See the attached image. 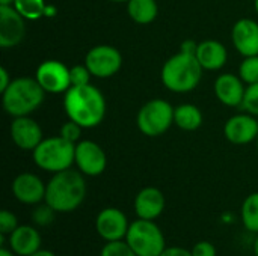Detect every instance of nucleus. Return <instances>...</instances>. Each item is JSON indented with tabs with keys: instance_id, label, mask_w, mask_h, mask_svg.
Listing matches in <instances>:
<instances>
[{
	"instance_id": "1",
	"label": "nucleus",
	"mask_w": 258,
	"mask_h": 256,
	"mask_svg": "<svg viewBox=\"0 0 258 256\" xmlns=\"http://www.w3.org/2000/svg\"><path fill=\"white\" fill-rule=\"evenodd\" d=\"M63 109L68 119L77 122L83 128H94L104 119L106 100L103 94L89 84L71 86L65 92Z\"/></svg>"
},
{
	"instance_id": "2",
	"label": "nucleus",
	"mask_w": 258,
	"mask_h": 256,
	"mask_svg": "<svg viewBox=\"0 0 258 256\" xmlns=\"http://www.w3.org/2000/svg\"><path fill=\"white\" fill-rule=\"evenodd\" d=\"M86 198L85 175L77 169H67L53 174L45 189V199L56 213H71L77 210Z\"/></svg>"
},
{
	"instance_id": "3",
	"label": "nucleus",
	"mask_w": 258,
	"mask_h": 256,
	"mask_svg": "<svg viewBox=\"0 0 258 256\" xmlns=\"http://www.w3.org/2000/svg\"><path fill=\"white\" fill-rule=\"evenodd\" d=\"M203 71L195 54L178 51L163 63L162 83L171 92L187 94L200 84Z\"/></svg>"
},
{
	"instance_id": "4",
	"label": "nucleus",
	"mask_w": 258,
	"mask_h": 256,
	"mask_svg": "<svg viewBox=\"0 0 258 256\" xmlns=\"http://www.w3.org/2000/svg\"><path fill=\"white\" fill-rule=\"evenodd\" d=\"M45 91L32 77H18L2 92V104L8 115L14 118L29 116L44 101Z\"/></svg>"
},
{
	"instance_id": "5",
	"label": "nucleus",
	"mask_w": 258,
	"mask_h": 256,
	"mask_svg": "<svg viewBox=\"0 0 258 256\" xmlns=\"http://www.w3.org/2000/svg\"><path fill=\"white\" fill-rule=\"evenodd\" d=\"M32 155L39 169L50 174H57L73 167L76 143L65 140L62 136L42 139V142L32 151Z\"/></svg>"
},
{
	"instance_id": "6",
	"label": "nucleus",
	"mask_w": 258,
	"mask_h": 256,
	"mask_svg": "<svg viewBox=\"0 0 258 256\" xmlns=\"http://www.w3.org/2000/svg\"><path fill=\"white\" fill-rule=\"evenodd\" d=\"M125 241L138 256H160L166 249L165 235L154 220L138 219L132 222Z\"/></svg>"
},
{
	"instance_id": "7",
	"label": "nucleus",
	"mask_w": 258,
	"mask_h": 256,
	"mask_svg": "<svg viewBox=\"0 0 258 256\" xmlns=\"http://www.w3.org/2000/svg\"><path fill=\"white\" fill-rule=\"evenodd\" d=\"M138 128L148 137L165 134L174 124V107L160 98L145 103L138 113Z\"/></svg>"
},
{
	"instance_id": "8",
	"label": "nucleus",
	"mask_w": 258,
	"mask_h": 256,
	"mask_svg": "<svg viewBox=\"0 0 258 256\" xmlns=\"http://www.w3.org/2000/svg\"><path fill=\"white\" fill-rule=\"evenodd\" d=\"M85 65L94 77L109 78L121 69L122 56L112 45H95L86 53Z\"/></svg>"
},
{
	"instance_id": "9",
	"label": "nucleus",
	"mask_w": 258,
	"mask_h": 256,
	"mask_svg": "<svg viewBox=\"0 0 258 256\" xmlns=\"http://www.w3.org/2000/svg\"><path fill=\"white\" fill-rule=\"evenodd\" d=\"M74 164L85 177H98L106 170L107 157L98 143L92 140H80L76 143Z\"/></svg>"
},
{
	"instance_id": "10",
	"label": "nucleus",
	"mask_w": 258,
	"mask_h": 256,
	"mask_svg": "<svg viewBox=\"0 0 258 256\" xmlns=\"http://www.w3.org/2000/svg\"><path fill=\"white\" fill-rule=\"evenodd\" d=\"M35 78L48 94H62L71 88L70 68L65 63L54 59L44 60L36 68Z\"/></svg>"
},
{
	"instance_id": "11",
	"label": "nucleus",
	"mask_w": 258,
	"mask_h": 256,
	"mask_svg": "<svg viewBox=\"0 0 258 256\" xmlns=\"http://www.w3.org/2000/svg\"><path fill=\"white\" fill-rule=\"evenodd\" d=\"M128 226H130V223H128L127 216L115 207H107V208L101 210L95 219L97 234L106 243L125 240Z\"/></svg>"
},
{
	"instance_id": "12",
	"label": "nucleus",
	"mask_w": 258,
	"mask_h": 256,
	"mask_svg": "<svg viewBox=\"0 0 258 256\" xmlns=\"http://www.w3.org/2000/svg\"><path fill=\"white\" fill-rule=\"evenodd\" d=\"M26 35V18L14 6L0 5V47L11 48L18 45Z\"/></svg>"
},
{
	"instance_id": "13",
	"label": "nucleus",
	"mask_w": 258,
	"mask_h": 256,
	"mask_svg": "<svg viewBox=\"0 0 258 256\" xmlns=\"http://www.w3.org/2000/svg\"><path fill=\"white\" fill-rule=\"evenodd\" d=\"M224 136L233 145H248L257 140L258 121L251 113L231 116L224 125Z\"/></svg>"
},
{
	"instance_id": "14",
	"label": "nucleus",
	"mask_w": 258,
	"mask_h": 256,
	"mask_svg": "<svg viewBox=\"0 0 258 256\" xmlns=\"http://www.w3.org/2000/svg\"><path fill=\"white\" fill-rule=\"evenodd\" d=\"M47 184L42 180L30 172H24L15 177L12 181V195L14 198L24 205H38L45 199Z\"/></svg>"
},
{
	"instance_id": "15",
	"label": "nucleus",
	"mask_w": 258,
	"mask_h": 256,
	"mask_svg": "<svg viewBox=\"0 0 258 256\" xmlns=\"http://www.w3.org/2000/svg\"><path fill=\"white\" fill-rule=\"evenodd\" d=\"M11 139L23 151H33L42 142V130L29 116L14 118L11 124Z\"/></svg>"
},
{
	"instance_id": "16",
	"label": "nucleus",
	"mask_w": 258,
	"mask_h": 256,
	"mask_svg": "<svg viewBox=\"0 0 258 256\" xmlns=\"http://www.w3.org/2000/svg\"><path fill=\"white\" fill-rule=\"evenodd\" d=\"M234 48L245 57L258 54V23L251 18L236 21L231 30Z\"/></svg>"
},
{
	"instance_id": "17",
	"label": "nucleus",
	"mask_w": 258,
	"mask_h": 256,
	"mask_svg": "<svg viewBox=\"0 0 258 256\" xmlns=\"http://www.w3.org/2000/svg\"><path fill=\"white\" fill-rule=\"evenodd\" d=\"M246 86L240 75L236 74H221L215 80V95L216 98L228 107H242L245 98Z\"/></svg>"
},
{
	"instance_id": "18",
	"label": "nucleus",
	"mask_w": 258,
	"mask_h": 256,
	"mask_svg": "<svg viewBox=\"0 0 258 256\" xmlns=\"http://www.w3.org/2000/svg\"><path fill=\"white\" fill-rule=\"evenodd\" d=\"M41 235L35 225H20L8 235V246L17 256H30L41 249Z\"/></svg>"
},
{
	"instance_id": "19",
	"label": "nucleus",
	"mask_w": 258,
	"mask_h": 256,
	"mask_svg": "<svg viewBox=\"0 0 258 256\" xmlns=\"http://www.w3.org/2000/svg\"><path fill=\"white\" fill-rule=\"evenodd\" d=\"M165 210V196L157 187H145L135 198V213L138 219L156 220Z\"/></svg>"
},
{
	"instance_id": "20",
	"label": "nucleus",
	"mask_w": 258,
	"mask_h": 256,
	"mask_svg": "<svg viewBox=\"0 0 258 256\" xmlns=\"http://www.w3.org/2000/svg\"><path fill=\"white\" fill-rule=\"evenodd\" d=\"M195 56L198 62L201 63L203 69L218 71L227 63L228 51L222 42L215 41V39H206L198 44Z\"/></svg>"
},
{
	"instance_id": "21",
	"label": "nucleus",
	"mask_w": 258,
	"mask_h": 256,
	"mask_svg": "<svg viewBox=\"0 0 258 256\" xmlns=\"http://www.w3.org/2000/svg\"><path fill=\"white\" fill-rule=\"evenodd\" d=\"M127 14L138 24H150L157 18L159 6L156 0H128Z\"/></svg>"
},
{
	"instance_id": "22",
	"label": "nucleus",
	"mask_w": 258,
	"mask_h": 256,
	"mask_svg": "<svg viewBox=\"0 0 258 256\" xmlns=\"http://www.w3.org/2000/svg\"><path fill=\"white\" fill-rule=\"evenodd\" d=\"M174 124L184 131H195L203 124V113L194 104H181L174 109Z\"/></svg>"
},
{
	"instance_id": "23",
	"label": "nucleus",
	"mask_w": 258,
	"mask_h": 256,
	"mask_svg": "<svg viewBox=\"0 0 258 256\" xmlns=\"http://www.w3.org/2000/svg\"><path fill=\"white\" fill-rule=\"evenodd\" d=\"M242 222L249 231L258 234V192L249 195L242 204Z\"/></svg>"
},
{
	"instance_id": "24",
	"label": "nucleus",
	"mask_w": 258,
	"mask_h": 256,
	"mask_svg": "<svg viewBox=\"0 0 258 256\" xmlns=\"http://www.w3.org/2000/svg\"><path fill=\"white\" fill-rule=\"evenodd\" d=\"M12 6L18 11V14L23 18L30 21L39 20L47 11L44 0H15Z\"/></svg>"
},
{
	"instance_id": "25",
	"label": "nucleus",
	"mask_w": 258,
	"mask_h": 256,
	"mask_svg": "<svg viewBox=\"0 0 258 256\" xmlns=\"http://www.w3.org/2000/svg\"><path fill=\"white\" fill-rule=\"evenodd\" d=\"M54 216H56V211L45 202V204H38L32 214H30V219H32V225L38 226V228H45V226H50L53 222H54Z\"/></svg>"
},
{
	"instance_id": "26",
	"label": "nucleus",
	"mask_w": 258,
	"mask_h": 256,
	"mask_svg": "<svg viewBox=\"0 0 258 256\" xmlns=\"http://www.w3.org/2000/svg\"><path fill=\"white\" fill-rule=\"evenodd\" d=\"M239 75L246 86L258 83V54L248 56L243 59V62L239 66Z\"/></svg>"
},
{
	"instance_id": "27",
	"label": "nucleus",
	"mask_w": 258,
	"mask_h": 256,
	"mask_svg": "<svg viewBox=\"0 0 258 256\" xmlns=\"http://www.w3.org/2000/svg\"><path fill=\"white\" fill-rule=\"evenodd\" d=\"M100 256H138L125 240L109 241L103 246Z\"/></svg>"
},
{
	"instance_id": "28",
	"label": "nucleus",
	"mask_w": 258,
	"mask_h": 256,
	"mask_svg": "<svg viewBox=\"0 0 258 256\" xmlns=\"http://www.w3.org/2000/svg\"><path fill=\"white\" fill-rule=\"evenodd\" d=\"M242 109L246 113H251L254 116H258V83L246 86V92H245V98H243V103H242Z\"/></svg>"
},
{
	"instance_id": "29",
	"label": "nucleus",
	"mask_w": 258,
	"mask_h": 256,
	"mask_svg": "<svg viewBox=\"0 0 258 256\" xmlns=\"http://www.w3.org/2000/svg\"><path fill=\"white\" fill-rule=\"evenodd\" d=\"M91 72L88 69V66L83 65H74L73 68H70V78H71V86H83V84H89V78H91Z\"/></svg>"
},
{
	"instance_id": "30",
	"label": "nucleus",
	"mask_w": 258,
	"mask_h": 256,
	"mask_svg": "<svg viewBox=\"0 0 258 256\" xmlns=\"http://www.w3.org/2000/svg\"><path fill=\"white\" fill-rule=\"evenodd\" d=\"M82 130H83L82 125H79L77 122H74V121L70 119L68 122H65V124L60 127L59 136H62L65 140H68V142H71V143H77V142L80 140Z\"/></svg>"
},
{
	"instance_id": "31",
	"label": "nucleus",
	"mask_w": 258,
	"mask_h": 256,
	"mask_svg": "<svg viewBox=\"0 0 258 256\" xmlns=\"http://www.w3.org/2000/svg\"><path fill=\"white\" fill-rule=\"evenodd\" d=\"M18 219L14 213L3 210L0 213V234L2 235H9L11 232H14L18 228Z\"/></svg>"
},
{
	"instance_id": "32",
	"label": "nucleus",
	"mask_w": 258,
	"mask_h": 256,
	"mask_svg": "<svg viewBox=\"0 0 258 256\" xmlns=\"http://www.w3.org/2000/svg\"><path fill=\"white\" fill-rule=\"evenodd\" d=\"M192 256H218V252L210 241H200L194 246Z\"/></svg>"
},
{
	"instance_id": "33",
	"label": "nucleus",
	"mask_w": 258,
	"mask_h": 256,
	"mask_svg": "<svg viewBox=\"0 0 258 256\" xmlns=\"http://www.w3.org/2000/svg\"><path fill=\"white\" fill-rule=\"evenodd\" d=\"M160 256H192V250L180 247V246H171V247H166L160 253Z\"/></svg>"
},
{
	"instance_id": "34",
	"label": "nucleus",
	"mask_w": 258,
	"mask_h": 256,
	"mask_svg": "<svg viewBox=\"0 0 258 256\" xmlns=\"http://www.w3.org/2000/svg\"><path fill=\"white\" fill-rule=\"evenodd\" d=\"M197 48H198V44L194 42V39H186V41L181 42L180 51L187 53V54H195L197 53Z\"/></svg>"
},
{
	"instance_id": "35",
	"label": "nucleus",
	"mask_w": 258,
	"mask_h": 256,
	"mask_svg": "<svg viewBox=\"0 0 258 256\" xmlns=\"http://www.w3.org/2000/svg\"><path fill=\"white\" fill-rule=\"evenodd\" d=\"M11 77H9V72L5 66L0 68V92H3L9 84H11Z\"/></svg>"
},
{
	"instance_id": "36",
	"label": "nucleus",
	"mask_w": 258,
	"mask_h": 256,
	"mask_svg": "<svg viewBox=\"0 0 258 256\" xmlns=\"http://www.w3.org/2000/svg\"><path fill=\"white\" fill-rule=\"evenodd\" d=\"M30 256H56L51 250H47V249H39L38 252H35L33 255Z\"/></svg>"
},
{
	"instance_id": "37",
	"label": "nucleus",
	"mask_w": 258,
	"mask_h": 256,
	"mask_svg": "<svg viewBox=\"0 0 258 256\" xmlns=\"http://www.w3.org/2000/svg\"><path fill=\"white\" fill-rule=\"evenodd\" d=\"M0 256H17L11 249H6V247H2L0 249Z\"/></svg>"
},
{
	"instance_id": "38",
	"label": "nucleus",
	"mask_w": 258,
	"mask_h": 256,
	"mask_svg": "<svg viewBox=\"0 0 258 256\" xmlns=\"http://www.w3.org/2000/svg\"><path fill=\"white\" fill-rule=\"evenodd\" d=\"M15 0H0V5L2 6H12Z\"/></svg>"
},
{
	"instance_id": "39",
	"label": "nucleus",
	"mask_w": 258,
	"mask_h": 256,
	"mask_svg": "<svg viewBox=\"0 0 258 256\" xmlns=\"http://www.w3.org/2000/svg\"><path fill=\"white\" fill-rule=\"evenodd\" d=\"M254 256H258V235L254 240Z\"/></svg>"
},
{
	"instance_id": "40",
	"label": "nucleus",
	"mask_w": 258,
	"mask_h": 256,
	"mask_svg": "<svg viewBox=\"0 0 258 256\" xmlns=\"http://www.w3.org/2000/svg\"><path fill=\"white\" fill-rule=\"evenodd\" d=\"M254 6H255V11H257V14H258V0L254 2Z\"/></svg>"
},
{
	"instance_id": "41",
	"label": "nucleus",
	"mask_w": 258,
	"mask_h": 256,
	"mask_svg": "<svg viewBox=\"0 0 258 256\" xmlns=\"http://www.w3.org/2000/svg\"><path fill=\"white\" fill-rule=\"evenodd\" d=\"M110 2H115V3H119V2H128V0H110Z\"/></svg>"
},
{
	"instance_id": "42",
	"label": "nucleus",
	"mask_w": 258,
	"mask_h": 256,
	"mask_svg": "<svg viewBox=\"0 0 258 256\" xmlns=\"http://www.w3.org/2000/svg\"><path fill=\"white\" fill-rule=\"evenodd\" d=\"M257 149H258V136H257Z\"/></svg>"
}]
</instances>
